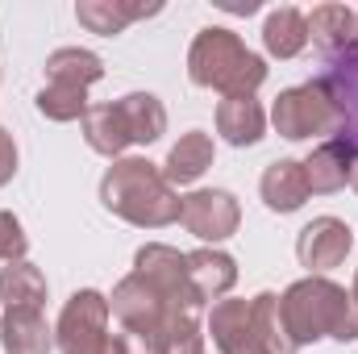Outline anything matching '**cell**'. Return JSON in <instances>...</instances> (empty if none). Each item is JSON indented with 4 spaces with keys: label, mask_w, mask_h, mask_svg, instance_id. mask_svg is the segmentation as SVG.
<instances>
[{
    "label": "cell",
    "mask_w": 358,
    "mask_h": 354,
    "mask_svg": "<svg viewBox=\"0 0 358 354\" xmlns=\"http://www.w3.org/2000/svg\"><path fill=\"white\" fill-rule=\"evenodd\" d=\"M355 159L358 155L346 142H338V138L317 142L313 155L300 159V163H304V179H308V192H313V196H334V192H342V187L355 179Z\"/></svg>",
    "instance_id": "12"
},
{
    "label": "cell",
    "mask_w": 358,
    "mask_h": 354,
    "mask_svg": "<svg viewBox=\"0 0 358 354\" xmlns=\"http://www.w3.org/2000/svg\"><path fill=\"white\" fill-rule=\"evenodd\" d=\"M304 17H308V42L325 55V63L358 46V21L350 4H317Z\"/></svg>",
    "instance_id": "13"
},
{
    "label": "cell",
    "mask_w": 358,
    "mask_h": 354,
    "mask_svg": "<svg viewBox=\"0 0 358 354\" xmlns=\"http://www.w3.org/2000/svg\"><path fill=\"white\" fill-rule=\"evenodd\" d=\"M29 255V234L17 213L0 208V263H25Z\"/></svg>",
    "instance_id": "26"
},
{
    "label": "cell",
    "mask_w": 358,
    "mask_h": 354,
    "mask_svg": "<svg viewBox=\"0 0 358 354\" xmlns=\"http://www.w3.org/2000/svg\"><path fill=\"white\" fill-rule=\"evenodd\" d=\"M259 196L271 213L287 217V213H300L304 200L313 196L308 192V179H304V163L300 159H275L267 163V171L259 179Z\"/></svg>",
    "instance_id": "15"
},
{
    "label": "cell",
    "mask_w": 358,
    "mask_h": 354,
    "mask_svg": "<svg viewBox=\"0 0 358 354\" xmlns=\"http://www.w3.org/2000/svg\"><path fill=\"white\" fill-rule=\"evenodd\" d=\"M34 104H38V113L46 117V121H84V113H88V92H71V88H55V84H42L38 96H34Z\"/></svg>",
    "instance_id": "25"
},
{
    "label": "cell",
    "mask_w": 358,
    "mask_h": 354,
    "mask_svg": "<svg viewBox=\"0 0 358 354\" xmlns=\"http://www.w3.org/2000/svg\"><path fill=\"white\" fill-rule=\"evenodd\" d=\"M187 80L196 88L229 96H255L267 84V59L255 55L229 25H204L187 46Z\"/></svg>",
    "instance_id": "4"
},
{
    "label": "cell",
    "mask_w": 358,
    "mask_h": 354,
    "mask_svg": "<svg viewBox=\"0 0 358 354\" xmlns=\"http://www.w3.org/2000/svg\"><path fill=\"white\" fill-rule=\"evenodd\" d=\"M350 296H355V304H358V271H355V288H350Z\"/></svg>",
    "instance_id": "28"
},
{
    "label": "cell",
    "mask_w": 358,
    "mask_h": 354,
    "mask_svg": "<svg viewBox=\"0 0 358 354\" xmlns=\"http://www.w3.org/2000/svg\"><path fill=\"white\" fill-rule=\"evenodd\" d=\"M55 346L59 354H125L121 334H113V309L104 292L80 288L67 296L55 321Z\"/></svg>",
    "instance_id": "5"
},
{
    "label": "cell",
    "mask_w": 358,
    "mask_h": 354,
    "mask_svg": "<svg viewBox=\"0 0 358 354\" xmlns=\"http://www.w3.org/2000/svg\"><path fill=\"white\" fill-rule=\"evenodd\" d=\"M271 125L279 138L287 142H329L338 138V108L329 100V92L321 88V80L283 88L271 104Z\"/></svg>",
    "instance_id": "6"
},
{
    "label": "cell",
    "mask_w": 358,
    "mask_h": 354,
    "mask_svg": "<svg viewBox=\"0 0 358 354\" xmlns=\"http://www.w3.org/2000/svg\"><path fill=\"white\" fill-rule=\"evenodd\" d=\"M179 225L204 246H221L242 225V204L229 187H196L179 204Z\"/></svg>",
    "instance_id": "7"
},
{
    "label": "cell",
    "mask_w": 358,
    "mask_h": 354,
    "mask_svg": "<svg viewBox=\"0 0 358 354\" xmlns=\"http://www.w3.org/2000/svg\"><path fill=\"white\" fill-rule=\"evenodd\" d=\"M279 317H283V330L287 338L300 346H313V342H358V304L355 296L325 279V275H304L296 283H287L279 292Z\"/></svg>",
    "instance_id": "2"
},
{
    "label": "cell",
    "mask_w": 358,
    "mask_h": 354,
    "mask_svg": "<svg viewBox=\"0 0 358 354\" xmlns=\"http://www.w3.org/2000/svg\"><path fill=\"white\" fill-rule=\"evenodd\" d=\"M204 330L213 334V346L217 354H263L259 351V338H255V317H250V300H238V296H225L213 304Z\"/></svg>",
    "instance_id": "10"
},
{
    "label": "cell",
    "mask_w": 358,
    "mask_h": 354,
    "mask_svg": "<svg viewBox=\"0 0 358 354\" xmlns=\"http://www.w3.org/2000/svg\"><path fill=\"white\" fill-rule=\"evenodd\" d=\"M355 21H358V8H355Z\"/></svg>",
    "instance_id": "30"
},
{
    "label": "cell",
    "mask_w": 358,
    "mask_h": 354,
    "mask_svg": "<svg viewBox=\"0 0 358 354\" xmlns=\"http://www.w3.org/2000/svg\"><path fill=\"white\" fill-rule=\"evenodd\" d=\"M355 250V229L342 217H313L300 234H296V259L308 275H325L334 267H342Z\"/></svg>",
    "instance_id": "8"
},
{
    "label": "cell",
    "mask_w": 358,
    "mask_h": 354,
    "mask_svg": "<svg viewBox=\"0 0 358 354\" xmlns=\"http://www.w3.org/2000/svg\"><path fill=\"white\" fill-rule=\"evenodd\" d=\"M100 204L134 229H167L179 221L183 196L167 183L159 163L125 155L100 176Z\"/></svg>",
    "instance_id": "3"
},
{
    "label": "cell",
    "mask_w": 358,
    "mask_h": 354,
    "mask_svg": "<svg viewBox=\"0 0 358 354\" xmlns=\"http://www.w3.org/2000/svg\"><path fill=\"white\" fill-rule=\"evenodd\" d=\"M108 309L125 354H204L200 296L187 279V255L167 242H146L134 271L113 288Z\"/></svg>",
    "instance_id": "1"
},
{
    "label": "cell",
    "mask_w": 358,
    "mask_h": 354,
    "mask_svg": "<svg viewBox=\"0 0 358 354\" xmlns=\"http://www.w3.org/2000/svg\"><path fill=\"white\" fill-rule=\"evenodd\" d=\"M17 163H21V155H17V142H13V134L0 125V187L17 176Z\"/></svg>",
    "instance_id": "27"
},
{
    "label": "cell",
    "mask_w": 358,
    "mask_h": 354,
    "mask_svg": "<svg viewBox=\"0 0 358 354\" xmlns=\"http://www.w3.org/2000/svg\"><path fill=\"white\" fill-rule=\"evenodd\" d=\"M213 159H217L213 138L204 129H187V134H179V142L167 150L163 176H167L171 187H187V183H196V179L213 167Z\"/></svg>",
    "instance_id": "20"
},
{
    "label": "cell",
    "mask_w": 358,
    "mask_h": 354,
    "mask_svg": "<svg viewBox=\"0 0 358 354\" xmlns=\"http://www.w3.org/2000/svg\"><path fill=\"white\" fill-rule=\"evenodd\" d=\"M0 300L4 309H42L46 304V275L29 263H4L0 267Z\"/></svg>",
    "instance_id": "23"
},
{
    "label": "cell",
    "mask_w": 358,
    "mask_h": 354,
    "mask_svg": "<svg viewBox=\"0 0 358 354\" xmlns=\"http://www.w3.org/2000/svg\"><path fill=\"white\" fill-rule=\"evenodd\" d=\"M80 129H84V142H88L96 155H104V159H125V150L134 146V134H129V121H125V113H121V104L113 100V104H92L88 113H84V121H80Z\"/></svg>",
    "instance_id": "18"
},
{
    "label": "cell",
    "mask_w": 358,
    "mask_h": 354,
    "mask_svg": "<svg viewBox=\"0 0 358 354\" xmlns=\"http://www.w3.org/2000/svg\"><path fill=\"white\" fill-rule=\"evenodd\" d=\"M217 134L238 150L259 146L267 138V108L255 96H229L217 104Z\"/></svg>",
    "instance_id": "17"
},
{
    "label": "cell",
    "mask_w": 358,
    "mask_h": 354,
    "mask_svg": "<svg viewBox=\"0 0 358 354\" xmlns=\"http://www.w3.org/2000/svg\"><path fill=\"white\" fill-rule=\"evenodd\" d=\"M187 279H192V292L200 296V304H217L234 292L238 263H234V255H225L217 246H200L187 255Z\"/></svg>",
    "instance_id": "14"
},
{
    "label": "cell",
    "mask_w": 358,
    "mask_h": 354,
    "mask_svg": "<svg viewBox=\"0 0 358 354\" xmlns=\"http://www.w3.org/2000/svg\"><path fill=\"white\" fill-rule=\"evenodd\" d=\"M163 4H146V0H80L76 4V21L88 29V34H100V38H117L125 34L134 21H146V17H159Z\"/></svg>",
    "instance_id": "11"
},
{
    "label": "cell",
    "mask_w": 358,
    "mask_h": 354,
    "mask_svg": "<svg viewBox=\"0 0 358 354\" xmlns=\"http://www.w3.org/2000/svg\"><path fill=\"white\" fill-rule=\"evenodd\" d=\"M104 80V59L88 46H59L46 55V84L71 92H88Z\"/></svg>",
    "instance_id": "19"
},
{
    "label": "cell",
    "mask_w": 358,
    "mask_h": 354,
    "mask_svg": "<svg viewBox=\"0 0 358 354\" xmlns=\"http://www.w3.org/2000/svg\"><path fill=\"white\" fill-rule=\"evenodd\" d=\"M250 317H255V338L263 354H296V342L287 338L283 317H279V292L250 296Z\"/></svg>",
    "instance_id": "24"
},
{
    "label": "cell",
    "mask_w": 358,
    "mask_h": 354,
    "mask_svg": "<svg viewBox=\"0 0 358 354\" xmlns=\"http://www.w3.org/2000/svg\"><path fill=\"white\" fill-rule=\"evenodd\" d=\"M263 46H267L271 59H296L304 55L308 46V17L292 4L283 8H271L263 17Z\"/></svg>",
    "instance_id": "21"
},
{
    "label": "cell",
    "mask_w": 358,
    "mask_h": 354,
    "mask_svg": "<svg viewBox=\"0 0 358 354\" xmlns=\"http://www.w3.org/2000/svg\"><path fill=\"white\" fill-rule=\"evenodd\" d=\"M121 113L129 121V134H134V146H150L167 134V108L155 92H125L121 100Z\"/></svg>",
    "instance_id": "22"
},
{
    "label": "cell",
    "mask_w": 358,
    "mask_h": 354,
    "mask_svg": "<svg viewBox=\"0 0 358 354\" xmlns=\"http://www.w3.org/2000/svg\"><path fill=\"white\" fill-rule=\"evenodd\" d=\"M350 187L358 192V159H355V179H350Z\"/></svg>",
    "instance_id": "29"
},
{
    "label": "cell",
    "mask_w": 358,
    "mask_h": 354,
    "mask_svg": "<svg viewBox=\"0 0 358 354\" xmlns=\"http://www.w3.org/2000/svg\"><path fill=\"white\" fill-rule=\"evenodd\" d=\"M0 346H4V354H50L55 325L42 317V309H4Z\"/></svg>",
    "instance_id": "16"
},
{
    "label": "cell",
    "mask_w": 358,
    "mask_h": 354,
    "mask_svg": "<svg viewBox=\"0 0 358 354\" xmlns=\"http://www.w3.org/2000/svg\"><path fill=\"white\" fill-rule=\"evenodd\" d=\"M317 80H321V88L329 92V100L338 108V142H346L358 155V46L338 55V59H329Z\"/></svg>",
    "instance_id": "9"
}]
</instances>
